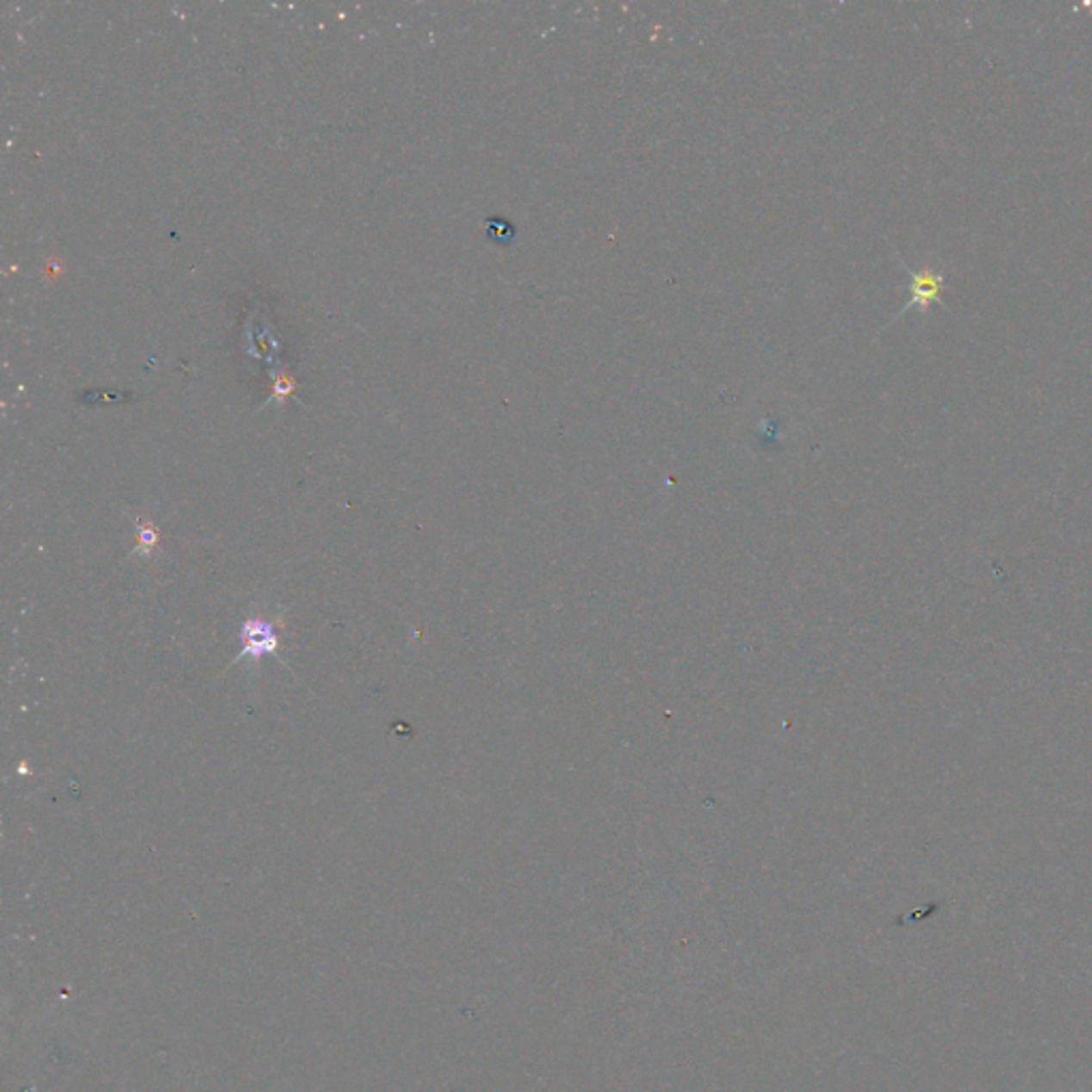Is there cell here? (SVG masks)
<instances>
[{"mask_svg":"<svg viewBox=\"0 0 1092 1092\" xmlns=\"http://www.w3.org/2000/svg\"><path fill=\"white\" fill-rule=\"evenodd\" d=\"M245 640V648L237 655V661L245 660V655H252V660H258L261 655L265 653H273L277 647V638L276 632H273V625L267 624V621H248L241 630Z\"/></svg>","mask_w":1092,"mask_h":1092,"instance_id":"cell-1","label":"cell"},{"mask_svg":"<svg viewBox=\"0 0 1092 1092\" xmlns=\"http://www.w3.org/2000/svg\"><path fill=\"white\" fill-rule=\"evenodd\" d=\"M941 284H943V277L937 276L933 271H920V273H913L911 276V306H921L924 310L930 301L941 295Z\"/></svg>","mask_w":1092,"mask_h":1092,"instance_id":"cell-2","label":"cell"}]
</instances>
